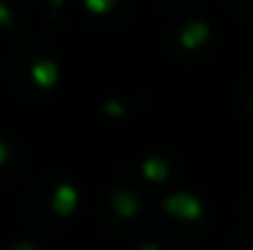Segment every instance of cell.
Masks as SVG:
<instances>
[{"instance_id": "6da1fadb", "label": "cell", "mask_w": 253, "mask_h": 250, "mask_svg": "<svg viewBox=\"0 0 253 250\" xmlns=\"http://www.w3.org/2000/svg\"><path fill=\"white\" fill-rule=\"evenodd\" d=\"M204 35H207V30H204L202 25H192V27L184 32V42H187V44H194V42L202 39Z\"/></svg>"}, {"instance_id": "7a4b0ae2", "label": "cell", "mask_w": 253, "mask_h": 250, "mask_svg": "<svg viewBox=\"0 0 253 250\" xmlns=\"http://www.w3.org/2000/svg\"><path fill=\"white\" fill-rule=\"evenodd\" d=\"M86 2L91 5V10H106L111 0H86Z\"/></svg>"}, {"instance_id": "3957f363", "label": "cell", "mask_w": 253, "mask_h": 250, "mask_svg": "<svg viewBox=\"0 0 253 250\" xmlns=\"http://www.w3.org/2000/svg\"><path fill=\"white\" fill-rule=\"evenodd\" d=\"M52 2H54V5H59V2H62V0H52Z\"/></svg>"}]
</instances>
